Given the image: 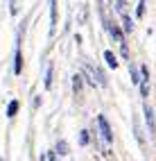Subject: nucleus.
Instances as JSON below:
<instances>
[{
	"instance_id": "nucleus-15",
	"label": "nucleus",
	"mask_w": 156,
	"mask_h": 161,
	"mask_svg": "<svg viewBox=\"0 0 156 161\" xmlns=\"http://www.w3.org/2000/svg\"><path fill=\"white\" fill-rule=\"evenodd\" d=\"M136 16H138V18L145 16V0H140V3H138V7H136Z\"/></svg>"
},
{
	"instance_id": "nucleus-8",
	"label": "nucleus",
	"mask_w": 156,
	"mask_h": 161,
	"mask_svg": "<svg viewBox=\"0 0 156 161\" xmlns=\"http://www.w3.org/2000/svg\"><path fill=\"white\" fill-rule=\"evenodd\" d=\"M88 141H91L88 130H81V132H79V145H88Z\"/></svg>"
},
{
	"instance_id": "nucleus-1",
	"label": "nucleus",
	"mask_w": 156,
	"mask_h": 161,
	"mask_svg": "<svg viewBox=\"0 0 156 161\" xmlns=\"http://www.w3.org/2000/svg\"><path fill=\"white\" fill-rule=\"evenodd\" d=\"M97 127H100V136H102V141H107V143H113V134H111V125L109 120L104 116H97Z\"/></svg>"
},
{
	"instance_id": "nucleus-18",
	"label": "nucleus",
	"mask_w": 156,
	"mask_h": 161,
	"mask_svg": "<svg viewBox=\"0 0 156 161\" xmlns=\"http://www.w3.org/2000/svg\"><path fill=\"white\" fill-rule=\"evenodd\" d=\"M0 161H3V159H0Z\"/></svg>"
},
{
	"instance_id": "nucleus-16",
	"label": "nucleus",
	"mask_w": 156,
	"mask_h": 161,
	"mask_svg": "<svg viewBox=\"0 0 156 161\" xmlns=\"http://www.w3.org/2000/svg\"><path fill=\"white\" fill-rule=\"evenodd\" d=\"M124 5H127V3H124V0H116V12H124Z\"/></svg>"
},
{
	"instance_id": "nucleus-7",
	"label": "nucleus",
	"mask_w": 156,
	"mask_h": 161,
	"mask_svg": "<svg viewBox=\"0 0 156 161\" xmlns=\"http://www.w3.org/2000/svg\"><path fill=\"white\" fill-rule=\"evenodd\" d=\"M43 86H45V89H50V86H52V64H50V66L45 68V77H43Z\"/></svg>"
},
{
	"instance_id": "nucleus-14",
	"label": "nucleus",
	"mask_w": 156,
	"mask_h": 161,
	"mask_svg": "<svg viewBox=\"0 0 156 161\" xmlns=\"http://www.w3.org/2000/svg\"><path fill=\"white\" fill-rule=\"evenodd\" d=\"M66 152H68L66 141H59V143H57V154H66Z\"/></svg>"
},
{
	"instance_id": "nucleus-10",
	"label": "nucleus",
	"mask_w": 156,
	"mask_h": 161,
	"mask_svg": "<svg viewBox=\"0 0 156 161\" xmlns=\"http://www.w3.org/2000/svg\"><path fill=\"white\" fill-rule=\"evenodd\" d=\"M122 23H124V30H127V32H131V30H133V23H131V18H129L127 14H124V12H122Z\"/></svg>"
},
{
	"instance_id": "nucleus-2",
	"label": "nucleus",
	"mask_w": 156,
	"mask_h": 161,
	"mask_svg": "<svg viewBox=\"0 0 156 161\" xmlns=\"http://www.w3.org/2000/svg\"><path fill=\"white\" fill-rule=\"evenodd\" d=\"M140 73H143V77H140V95L143 98H147L149 95V70H147V66H143L140 68Z\"/></svg>"
},
{
	"instance_id": "nucleus-4",
	"label": "nucleus",
	"mask_w": 156,
	"mask_h": 161,
	"mask_svg": "<svg viewBox=\"0 0 156 161\" xmlns=\"http://www.w3.org/2000/svg\"><path fill=\"white\" fill-rule=\"evenodd\" d=\"M145 120H147V127H149V134H156V118H154V109L149 104H145Z\"/></svg>"
},
{
	"instance_id": "nucleus-13",
	"label": "nucleus",
	"mask_w": 156,
	"mask_h": 161,
	"mask_svg": "<svg viewBox=\"0 0 156 161\" xmlns=\"http://www.w3.org/2000/svg\"><path fill=\"white\" fill-rule=\"evenodd\" d=\"M129 70H131V80H133V84H138V82H140V77H138V68L131 64V66H129Z\"/></svg>"
},
{
	"instance_id": "nucleus-17",
	"label": "nucleus",
	"mask_w": 156,
	"mask_h": 161,
	"mask_svg": "<svg viewBox=\"0 0 156 161\" xmlns=\"http://www.w3.org/2000/svg\"><path fill=\"white\" fill-rule=\"evenodd\" d=\"M45 159H48V161H57V154H55V152H48Z\"/></svg>"
},
{
	"instance_id": "nucleus-3",
	"label": "nucleus",
	"mask_w": 156,
	"mask_h": 161,
	"mask_svg": "<svg viewBox=\"0 0 156 161\" xmlns=\"http://www.w3.org/2000/svg\"><path fill=\"white\" fill-rule=\"evenodd\" d=\"M20 70H23V52H20V34H18L16 55H14V75H20Z\"/></svg>"
},
{
	"instance_id": "nucleus-6",
	"label": "nucleus",
	"mask_w": 156,
	"mask_h": 161,
	"mask_svg": "<svg viewBox=\"0 0 156 161\" xmlns=\"http://www.w3.org/2000/svg\"><path fill=\"white\" fill-rule=\"evenodd\" d=\"M18 107H20V104H18V100H12V102L7 104V116H9V118H14V116H16V111H18Z\"/></svg>"
},
{
	"instance_id": "nucleus-9",
	"label": "nucleus",
	"mask_w": 156,
	"mask_h": 161,
	"mask_svg": "<svg viewBox=\"0 0 156 161\" xmlns=\"http://www.w3.org/2000/svg\"><path fill=\"white\" fill-rule=\"evenodd\" d=\"M72 91L75 93L81 91V75H75V77H72Z\"/></svg>"
},
{
	"instance_id": "nucleus-12",
	"label": "nucleus",
	"mask_w": 156,
	"mask_h": 161,
	"mask_svg": "<svg viewBox=\"0 0 156 161\" xmlns=\"http://www.w3.org/2000/svg\"><path fill=\"white\" fill-rule=\"evenodd\" d=\"M9 14L12 16L18 14V0H9Z\"/></svg>"
},
{
	"instance_id": "nucleus-5",
	"label": "nucleus",
	"mask_w": 156,
	"mask_h": 161,
	"mask_svg": "<svg viewBox=\"0 0 156 161\" xmlns=\"http://www.w3.org/2000/svg\"><path fill=\"white\" fill-rule=\"evenodd\" d=\"M104 61L109 64V68H118V59H116V55H113L111 50H104Z\"/></svg>"
},
{
	"instance_id": "nucleus-11",
	"label": "nucleus",
	"mask_w": 156,
	"mask_h": 161,
	"mask_svg": "<svg viewBox=\"0 0 156 161\" xmlns=\"http://www.w3.org/2000/svg\"><path fill=\"white\" fill-rule=\"evenodd\" d=\"M120 46V55H122V59H129V50H127V41H122V43H118Z\"/></svg>"
}]
</instances>
